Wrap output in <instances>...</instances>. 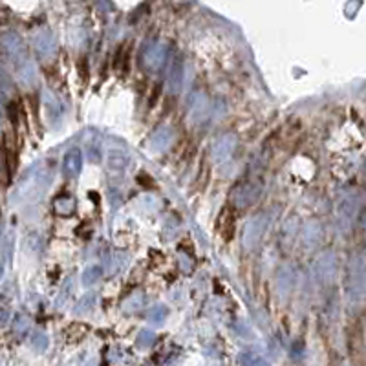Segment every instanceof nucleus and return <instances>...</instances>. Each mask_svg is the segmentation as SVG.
<instances>
[{
  "label": "nucleus",
  "mask_w": 366,
  "mask_h": 366,
  "mask_svg": "<svg viewBox=\"0 0 366 366\" xmlns=\"http://www.w3.org/2000/svg\"><path fill=\"white\" fill-rule=\"evenodd\" d=\"M181 83H183V64L181 61H174L172 63V68H170V72H168V77H167V84L170 92H178L181 88Z\"/></svg>",
  "instance_id": "6e6552de"
},
{
  "label": "nucleus",
  "mask_w": 366,
  "mask_h": 366,
  "mask_svg": "<svg viewBox=\"0 0 366 366\" xmlns=\"http://www.w3.org/2000/svg\"><path fill=\"white\" fill-rule=\"evenodd\" d=\"M154 341H156V335H154L152 332H147V330H143V332L139 333V337H138V346H141V348H147V346H150Z\"/></svg>",
  "instance_id": "aec40b11"
},
{
  "label": "nucleus",
  "mask_w": 366,
  "mask_h": 366,
  "mask_svg": "<svg viewBox=\"0 0 366 366\" xmlns=\"http://www.w3.org/2000/svg\"><path fill=\"white\" fill-rule=\"evenodd\" d=\"M93 304H95V295L90 293V295H86V297H84V299L81 300L79 304H77L75 312L79 313V315H83V313H86V312H90V310H92Z\"/></svg>",
  "instance_id": "dca6fc26"
},
{
  "label": "nucleus",
  "mask_w": 366,
  "mask_h": 366,
  "mask_svg": "<svg viewBox=\"0 0 366 366\" xmlns=\"http://www.w3.org/2000/svg\"><path fill=\"white\" fill-rule=\"evenodd\" d=\"M233 220L235 218L231 216V210L229 209L223 210V215L220 216V229H222L223 238H225V240L231 238V233H233V229H235V222H233Z\"/></svg>",
  "instance_id": "f8f14e48"
},
{
  "label": "nucleus",
  "mask_w": 366,
  "mask_h": 366,
  "mask_svg": "<svg viewBox=\"0 0 366 366\" xmlns=\"http://www.w3.org/2000/svg\"><path fill=\"white\" fill-rule=\"evenodd\" d=\"M260 196V187L253 185V183H247V185H242L235 190L233 194V200H235L236 207H247L251 203H255Z\"/></svg>",
  "instance_id": "7ed1b4c3"
},
{
  "label": "nucleus",
  "mask_w": 366,
  "mask_h": 366,
  "mask_svg": "<svg viewBox=\"0 0 366 366\" xmlns=\"http://www.w3.org/2000/svg\"><path fill=\"white\" fill-rule=\"evenodd\" d=\"M31 346H33L37 352H44V350L48 348V337L46 333H35L33 337H31Z\"/></svg>",
  "instance_id": "f3484780"
},
{
  "label": "nucleus",
  "mask_w": 366,
  "mask_h": 366,
  "mask_svg": "<svg viewBox=\"0 0 366 366\" xmlns=\"http://www.w3.org/2000/svg\"><path fill=\"white\" fill-rule=\"evenodd\" d=\"M165 315H167V310H165L163 306L152 307L150 312H148V319H150V322H154V324H160L161 320L165 319Z\"/></svg>",
  "instance_id": "6ab92c4d"
},
{
  "label": "nucleus",
  "mask_w": 366,
  "mask_h": 366,
  "mask_svg": "<svg viewBox=\"0 0 366 366\" xmlns=\"http://www.w3.org/2000/svg\"><path fill=\"white\" fill-rule=\"evenodd\" d=\"M265 229V218L264 216H255L253 220H249L245 223L244 229V236H242V244H244L245 249H255L262 240V235H264Z\"/></svg>",
  "instance_id": "f257e3e1"
},
{
  "label": "nucleus",
  "mask_w": 366,
  "mask_h": 366,
  "mask_svg": "<svg viewBox=\"0 0 366 366\" xmlns=\"http://www.w3.org/2000/svg\"><path fill=\"white\" fill-rule=\"evenodd\" d=\"M145 304V297L141 293H134L132 297H128V300H125L123 307H125V312H139Z\"/></svg>",
  "instance_id": "4468645a"
},
{
  "label": "nucleus",
  "mask_w": 366,
  "mask_h": 366,
  "mask_svg": "<svg viewBox=\"0 0 366 366\" xmlns=\"http://www.w3.org/2000/svg\"><path fill=\"white\" fill-rule=\"evenodd\" d=\"M53 210H55V215L68 218V216H72L73 213H75V200H73L72 196H68V194H61V196L55 198Z\"/></svg>",
  "instance_id": "423d86ee"
},
{
  "label": "nucleus",
  "mask_w": 366,
  "mask_h": 366,
  "mask_svg": "<svg viewBox=\"0 0 366 366\" xmlns=\"http://www.w3.org/2000/svg\"><path fill=\"white\" fill-rule=\"evenodd\" d=\"M165 57H167V48L163 44H152L145 50L143 64L148 70H158L165 63Z\"/></svg>",
  "instance_id": "20e7f679"
},
{
  "label": "nucleus",
  "mask_w": 366,
  "mask_h": 366,
  "mask_svg": "<svg viewBox=\"0 0 366 366\" xmlns=\"http://www.w3.org/2000/svg\"><path fill=\"white\" fill-rule=\"evenodd\" d=\"M28 326H30V320H28V317L26 315H17L15 317V324H13V330H15V333H18V335H24L26 330H28Z\"/></svg>",
  "instance_id": "a211bd4d"
},
{
  "label": "nucleus",
  "mask_w": 366,
  "mask_h": 366,
  "mask_svg": "<svg viewBox=\"0 0 366 366\" xmlns=\"http://www.w3.org/2000/svg\"><path fill=\"white\" fill-rule=\"evenodd\" d=\"M317 271H319L320 280H324V282L332 280L333 271H335V265H333V257H332V255H324L322 258H319V262H317Z\"/></svg>",
  "instance_id": "1a4fd4ad"
},
{
  "label": "nucleus",
  "mask_w": 366,
  "mask_h": 366,
  "mask_svg": "<svg viewBox=\"0 0 366 366\" xmlns=\"http://www.w3.org/2000/svg\"><path fill=\"white\" fill-rule=\"evenodd\" d=\"M101 275H103V267H101V265H90L88 269L83 273V284H84V286L93 284L97 278H101Z\"/></svg>",
  "instance_id": "2eb2a0df"
},
{
  "label": "nucleus",
  "mask_w": 366,
  "mask_h": 366,
  "mask_svg": "<svg viewBox=\"0 0 366 366\" xmlns=\"http://www.w3.org/2000/svg\"><path fill=\"white\" fill-rule=\"evenodd\" d=\"M35 46H37L38 53L44 55V57H50V55L55 53V41H53V35L50 31H41L35 38Z\"/></svg>",
  "instance_id": "0eeeda50"
},
{
  "label": "nucleus",
  "mask_w": 366,
  "mask_h": 366,
  "mask_svg": "<svg viewBox=\"0 0 366 366\" xmlns=\"http://www.w3.org/2000/svg\"><path fill=\"white\" fill-rule=\"evenodd\" d=\"M238 362H240V366H269V362L265 361L264 357L253 354V352H244V354H240Z\"/></svg>",
  "instance_id": "9b49d317"
},
{
  "label": "nucleus",
  "mask_w": 366,
  "mask_h": 366,
  "mask_svg": "<svg viewBox=\"0 0 366 366\" xmlns=\"http://www.w3.org/2000/svg\"><path fill=\"white\" fill-rule=\"evenodd\" d=\"M235 145H236V138L233 134H225L218 139L213 147V160L215 161H225L227 158H231L233 150H235Z\"/></svg>",
  "instance_id": "f03ea898"
},
{
  "label": "nucleus",
  "mask_w": 366,
  "mask_h": 366,
  "mask_svg": "<svg viewBox=\"0 0 366 366\" xmlns=\"http://www.w3.org/2000/svg\"><path fill=\"white\" fill-rule=\"evenodd\" d=\"M170 141H172V132L168 128H161V130H158L156 134L152 136L150 145L154 150H165L170 145Z\"/></svg>",
  "instance_id": "9d476101"
},
{
  "label": "nucleus",
  "mask_w": 366,
  "mask_h": 366,
  "mask_svg": "<svg viewBox=\"0 0 366 366\" xmlns=\"http://www.w3.org/2000/svg\"><path fill=\"white\" fill-rule=\"evenodd\" d=\"M106 361H108L110 366H125L128 362V355L119 348H112L108 350V354H106Z\"/></svg>",
  "instance_id": "ddd939ff"
},
{
  "label": "nucleus",
  "mask_w": 366,
  "mask_h": 366,
  "mask_svg": "<svg viewBox=\"0 0 366 366\" xmlns=\"http://www.w3.org/2000/svg\"><path fill=\"white\" fill-rule=\"evenodd\" d=\"M83 168V154L79 148H70L63 161V172L68 178H75Z\"/></svg>",
  "instance_id": "39448f33"
}]
</instances>
